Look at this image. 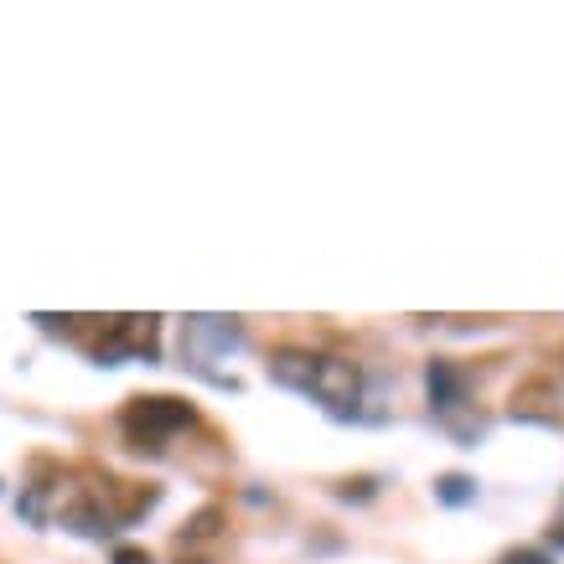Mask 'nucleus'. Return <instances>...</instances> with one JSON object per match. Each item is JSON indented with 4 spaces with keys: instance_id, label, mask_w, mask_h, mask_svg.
<instances>
[{
    "instance_id": "f257e3e1",
    "label": "nucleus",
    "mask_w": 564,
    "mask_h": 564,
    "mask_svg": "<svg viewBox=\"0 0 564 564\" xmlns=\"http://www.w3.org/2000/svg\"><path fill=\"white\" fill-rule=\"evenodd\" d=\"M270 378L285 383V389L295 394H311L316 404H326L332 414H342V420H352L363 404V368L352 358H321V352H275L270 358Z\"/></svg>"
},
{
    "instance_id": "f03ea898",
    "label": "nucleus",
    "mask_w": 564,
    "mask_h": 564,
    "mask_svg": "<svg viewBox=\"0 0 564 564\" xmlns=\"http://www.w3.org/2000/svg\"><path fill=\"white\" fill-rule=\"evenodd\" d=\"M197 414L182 399H130L125 409V435L135 440V451H161V435L192 425Z\"/></svg>"
},
{
    "instance_id": "7ed1b4c3",
    "label": "nucleus",
    "mask_w": 564,
    "mask_h": 564,
    "mask_svg": "<svg viewBox=\"0 0 564 564\" xmlns=\"http://www.w3.org/2000/svg\"><path fill=\"white\" fill-rule=\"evenodd\" d=\"M430 404L440 409V420H451V414L466 404V383H461V373L451 368V363H430Z\"/></svg>"
},
{
    "instance_id": "20e7f679",
    "label": "nucleus",
    "mask_w": 564,
    "mask_h": 564,
    "mask_svg": "<svg viewBox=\"0 0 564 564\" xmlns=\"http://www.w3.org/2000/svg\"><path fill=\"white\" fill-rule=\"evenodd\" d=\"M440 502H451V508H456V502H471V497H477V487H471L466 477H440Z\"/></svg>"
},
{
    "instance_id": "39448f33",
    "label": "nucleus",
    "mask_w": 564,
    "mask_h": 564,
    "mask_svg": "<svg viewBox=\"0 0 564 564\" xmlns=\"http://www.w3.org/2000/svg\"><path fill=\"white\" fill-rule=\"evenodd\" d=\"M218 523H223V513H218V508H202V513L187 523V539H213Z\"/></svg>"
},
{
    "instance_id": "423d86ee",
    "label": "nucleus",
    "mask_w": 564,
    "mask_h": 564,
    "mask_svg": "<svg viewBox=\"0 0 564 564\" xmlns=\"http://www.w3.org/2000/svg\"><path fill=\"white\" fill-rule=\"evenodd\" d=\"M502 564H554L544 549H513V554H502Z\"/></svg>"
},
{
    "instance_id": "0eeeda50",
    "label": "nucleus",
    "mask_w": 564,
    "mask_h": 564,
    "mask_svg": "<svg viewBox=\"0 0 564 564\" xmlns=\"http://www.w3.org/2000/svg\"><path fill=\"white\" fill-rule=\"evenodd\" d=\"M114 564H156V559L145 549H135V544H120V549H114Z\"/></svg>"
}]
</instances>
